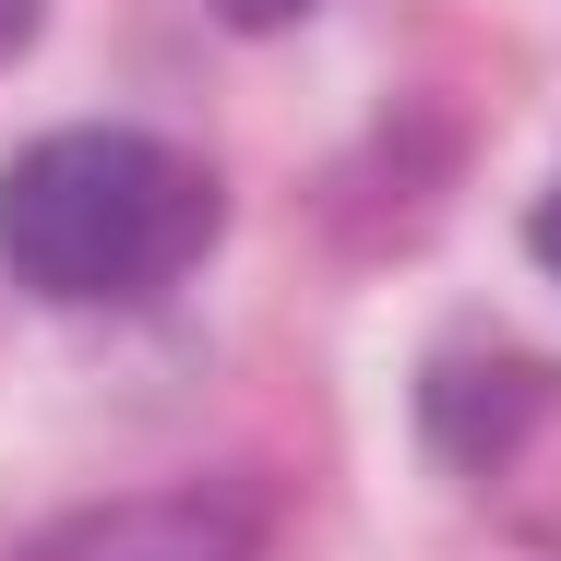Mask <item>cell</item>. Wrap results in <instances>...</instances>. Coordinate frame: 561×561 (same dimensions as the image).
<instances>
[{
    "label": "cell",
    "instance_id": "1",
    "mask_svg": "<svg viewBox=\"0 0 561 561\" xmlns=\"http://www.w3.org/2000/svg\"><path fill=\"white\" fill-rule=\"evenodd\" d=\"M216 251V180L156 131H48L0 168V263L36 299H156Z\"/></svg>",
    "mask_w": 561,
    "mask_h": 561
},
{
    "label": "cell",
    "instance_id": "2",
    "mask_svg": "<svg viewBox=\"0 0 561 561\" xmlns=\"http://www.w3.org/2000/svg\"><path fill=\"white\" fill-rule=\"evenodd\" d=\"M24 561H251V502L239 490H168V502H96Z\"/></svg>",
    "mask_w": 561,
    "mask_h": 561
},
{
    "label": "cell",
    "instance_id": "3",
    "mask_svg": "<svg viewBox=\"0 0 561 561\" xmlns=\"http://www.w3.org/2000/svg\"><path fill=\"white\" fill-rule=\"evenodd\" d=\"M526 407H538V370L526 358H443L431 394H419V419H431V443L454 466H502V443L526 431Z\"/></svg>",
    "mask_w": 561,
    "mask_h": 561
},
{
    "label": "cell",
    "instance_id": "4",
    "mask_svg": "<svg viewBox=\"0 0 561 561\" xmlns=\"http://www.w3.org/2000/svg\"><path fill=\"white\" fill-rule=\"evenodd\" d=\"M526 251H538V263H550V275H561V180H550V192H538V216H526Z\"/></svg>",
    "mask_w": 561,
    "mask_h": 561
},
{
    "label": "cell",
    "instance_id": "5",
    "mask_svg": "<svg viewBox=\"0 0 561 561\" xmlns=\"http://www.w3.org/2000/svg\"><path fill=\"white\" fill-rule=\"evenodd\" d=\"M227 24H299V12H311V0H216Z\"/></svg>",
    "mask_w": 561,
    "mask_h": 561
},
{
    "label": "cell",
    "instance_id": "6",
    "mask_svg": "<svg viewBox=\"0 0 561 561\" xmlns=\"http://www.w3.org/2000/svg\"><path fill=\"white\" fill-rule=\"evenodd\" d=\"M36 12H48V0H0V60H12L24 36H36Z\"/></svg>",
    "mask_w": 561,
    "mask_h": 561
}]
</instances>
